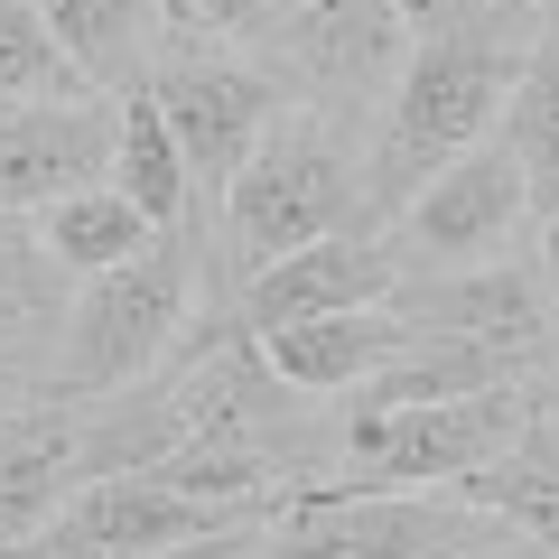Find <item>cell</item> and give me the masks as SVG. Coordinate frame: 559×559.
I'll list each match as a JSON object with an SVG mask.
<instances>
[{
  "label": "cell",
  "mask_w": 559,
  "mask_h": 559,
  "mask_svg": "<svg viewBox=\"0 0 559 559\" xmlns=\"http://www.w3.org/2000/svg\"><path fill=\"white\" fill-rule=\"evenodd\" d=\"M103 178H112L150 224H205L197 197H187L178 131H168V112H159V94H150V84L112 94V168H103Z\"/></svg>",
  "instance_id": "obj_17"
},
{
  "label": "cell",
  "mask_w": 559,
  "mask_h": 559,
  "mask_svg": "<svg viewBox=\"0 0 559 559\" xmlns=\"http://www.w3.org/2000/svg\"><path fill=\"white\" fill-rule=\"evenodd\" d=\"M503 140L522 159V187H532V224L559 252V0H532V47H522V75L503 94Z\"/></svg>",
  "instance_id": "obj_14"
},
{
  "label": "cell",
  "mask_w": 559,
  "mask_h": 559,
  "mask_svg": "<svg viewBox=\"0 0 559 559\" xmlns=\"http://www.w3.org/2000/svg\"><path fill=\"white\" fill-rule=\"evenodd\" d=\"M355 215H364V131L289 103V112L252 140V159L224 178L215 215H205V252H215V280L234 289V280L261 271L271 252L326 234V224H355Z\"/></svg>",
  "instance_id": "obj_3"
},
{
  "label": "cell",
  "mask_w": 559,
  "mask_h": 559,
  "mask_svg": "<svg viewBox=\"0 0 559 559\" xmlns=\"http://www.w3.org/2000/svg\"><path fill=\"white\" fill-rule=\"evenodd\" d=\"M401 47H411L401 0H280L261 20V57L280 66L289 103L345 121V131H364L382 112V94L401 75Z\"/></svg>",
  "instance_id": "obj_6"
},
{
  "label": "cell",
  "mask_w": 559,
  "mask_h": 559,
  "mask_svg": "<svg viewBox=\"0 0 559 559\" xmlns=\"http://www.w3.org/2000/svg\"><path fill=\"white\" fill-rule=\"evenodd\" d=\"M242 522H271V513H242V503H197V495H178V485L121 466V476L75 485V495H66L57 513L20 540V550H28V559H159V550H178V540L242 532Z\"/></svg>",
  "instance_id": "obj_8"
},
{
  "label": "cell",
  "mask_w": 559,
  "mask_h": 559,
  "mask_svg": "<svg viewBox=\"0 0 559 559\" xmlns=\"http://www.w3.org/2000/svg\"><path fill=\"white\" fill-rule=\"evenodd\" d=\"M75 280L47 261L38 224L0 215V411L47 401V364H57V318Z\"/></svg>",
  "instance_id": "obj_11"
},
{
  "label": "cell",
  "mask_w": 559,
  "mask_h": 559,
  "mask_svg": "<svg viewBox=\"0 0 559 559\" xmlns=\"http://www.w3.org/2000/svg\"><path fill=\"white\" fill-rule=\"evenodd\" d=\"M112 168V94L66 103H0V215H38L66 187Z\"/></svg>",
  "instance_id": "obj_10"
},
{
  "label": "cell",
  "mask_w": 559,
  "mask_h": 559,
  "mask_svg": "<svg viewBox=\"0 0 559 559\" xmlns=\"http://www.w3.org/2000/svg\"><path fill=\"white\" fill-rule=\"evenodd\" d=\"M0 550H10V540H0Z\"/></svg>",
  "instance_id": "obj_22"
},
{
  "label": "cell",
  "mask_w": 559,
  "mask_h": 559,
  "mask_svg": "<svg viewBox=\"0 0 559 559\" xmlns=\"http://www.w3.org/2000/svg\"><path fill=\"white\" fill-rule=\"evenodd\" d=\"M522 47H532V0H429L419 10L392 94L364 121V224H392L429 168L495 131Z\"/></svg>",
  "instance_id": "obj_1"
},
{
  "label": "cell",
  "mask_w": 559,
  "mask_h": 559,
  "mask_svg": "<svg viewBox=\"0 0 559 559\" xmlns=\"http://www.w3.org/2000/svg\"><path fill=\"white\" fill-rule=\"evenodd\" d=\"M66 94H94V84L75 75V57L47 38L28 0H0V103H66Z\"/></svg>",
  "instance_id": "obj_19"
},
{
  "label": "cell",
  "mask_w": 559,
  "mask_h": 559,
  "mask_svg": "<svg viewBox=\"0 0 559 559\" xmlns=\"http://www.w3.org/2000/svg\"><path fill=\"white\" fill-rule=\"evenodd\" d=\"M215 326H234V318H224V280H215V252H205V224H159L140 252H121L112 271H84L66 289L47 401L121 392V382L159 373L187 336H215Z\"/></svg>",
  "instance_id": "obj_2"
},
{
  "label": "cell",
  "mask_w": 559,
  "mask_h": 559,
  "mask_svg": "<svg viewBox=\"0 0 559 559\" xmlns=\"http://www.w3.org/2000/svg\"><path fill=\"white\" fill-rule=\"evenodd\" d=\"M159 10H168V28H197V20H187V0H159Z\"/></svg>",
  "instance_id": "obj_21"
},
{
  "label": "cell",
  "mask_w": 559,
  "mask_h": 559,
  "mask_svg": "<svg viewBox=\"0 0 559 559\" xmlns=\"http://www.w3.org/2000/svg\"><path fill=\"white\" fill-rule=\"evenodd\" d=\"M532 224V187H522V159L513 140L485 131L466 140L457 159H439L429 178L411 187V205L392 215V242H401V280L411 271H457V261H485Z\"/></svg>",
  "instance_id": "obj_7"
},
{
  "label": "cell",
  "mask_w": 559,
  "mask_h": 559,
  "mask_svg": "<svg viewBox=\"0 0 559 559\" xmlns=\"http://www.w3.org/2000/svg\"><path fill=\"white\" fill-rule=\"evenodd\" d=\"M261 364H271L280 382H299V392L336 401L355 392L373 364H392L401 345H411V318H401L392 299H364V308H318V318H289V326H261Z\"/></svg>",
  "instance_id": "obj_12"
},
{
  "label": "cell",
  "mask_w": 559,
  "mask_h": 559,
  "mask_svg": "<svg viewBox=\"0 0 559 559\" xmlns=\"http://www.w3.org/2000/svg\"><path fill=\"white\" fill-rule=\"evenodd\" d=\"M439 495L495 513L503 532H522L540 559H559V419H550V401H532V419H522L513 439L485 466H466L457 485H439Z\"/></svg>",
  "instance_id": "obj_13"
},
{
  "label": "cell",
  "mask_w": 559,
  "mask_h": 559,
  "mask_svg": "<svg viewBox=\"0 0 559 559\" xmlns=\"http://www.w3.org/2000/svg\"><path fill=\"white\" fill-rule=\"evenodd\" d=\"M261 10H271V0H187V20H197V28H215V38H252V28H261Z\"/></svg>",
  "instance_id": "obj_20"
},
{
  "label": "cell",
  "mask_w": 559,
  "mask_h": 559,
  "mask_svg": "<svg viewBox=\"0 0 559 559\" xmlns=\"http://www.w3.org/2000/svg\"><path fill=\"white\" fill-rule=\"evenodd\" d=\"M401 289V242L392 224H326V234L289 242V252H271L261 271H242L234 289H224V318L242 326V336H261V326H289V318H318V308H364V299H392Z\"/></svg>",
  "instance_id": "obj_9"
},
{
  "label": "cell",
  "mask_w": 559,
  "mask_h": 559,
  "mask_svg": "<svg viewBox=\"0 0 559 559\" xmlns=\"http://www.w3.org/2000/svg\"><path fill=\"white\" fill-rule=\"evenodd\" d=\"M532 401L540 382H485V392H439V401H336V476L326 485L439 495L513 439Z\"/></svg>",
  "instance_id": "obj_4"
},
{
  "label": "cell",
  "mask_w": 559,
  "mask_h": 559,
  "mask_svg": "<svg viewBox=\"0 0 559 559\" xmlns=\"http://www.w3.org/2000/svg\"><path fill=\"white\" fill-rule=\"evenodd\" d=\"M28 10L47 20V38L75 57V75L94 84V94H131V84H150L159 38H168L159 0H28Z\"/></svg>",
  "instance_id": "obj_16"
},
{
  "label": "cell",
  "mask_w": 559,
  "mask_h": 559,
  "mask_svg": "<svg viewBox=\"0 0 559 559\" xmlns=\"http://www.w3.org/2000/svg\"><path fill=\"white\" fill-rule=\"evenodd\" d=\"M66 495H75V401L0 411V540L20 550Z\"/></svg>",
  "instance_id": "obj_15"
},
{
  "label": "cell",
  "mask_w": 559,
  "mask_h": 559,
  "mask_svg": "<svg viewBox=\"0 0 559 559\" xmlns=\"http://www.w3.org/2000/svg\"><path fill=\"white\" fill-rule=\"evenodd\" d=\"M150 94H159L168 131H178V159H187V197L197 215H215L224 178L252 159V140L289 112V84L261 47L215 38V28H168L159 66H150Z\"/></svg>",
  "instance_id": "obj_5"
},
{
  "label": "cell",
  "mask_w": 559,
  "mask_h": 559,
  "mask_svg": "<svg viewBox=\"0 0 559 559\" xmlns=\"http://www.w3.org/2000/svg\"><path fill=\"white\" fill-rule=\"evenodd\" d=\"M28 224H38L47 261H57L66 280H84V271H112L121 252H140V242L159 234V224L140 215V205L121 197L112 178H94V187H66V197H47Z\"/></svg>",
  "instance_id": "obj_18"
}]
</instances>
